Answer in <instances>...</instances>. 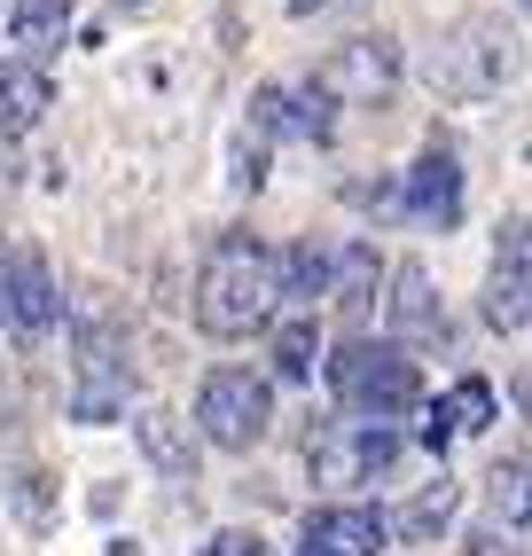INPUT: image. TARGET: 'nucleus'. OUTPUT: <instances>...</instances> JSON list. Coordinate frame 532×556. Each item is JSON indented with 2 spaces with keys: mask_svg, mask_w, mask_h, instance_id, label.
Wrapping results in <instances>:
<instances>
[{
  "mask_svg": "<svg viewBox=\"0 0 532 556\" xmlns=\"http://www.w3.org/2000/svg\"><path fill=\"white\" fill-rule=\"evenodd\" d=\"M275 431V384L251 368H212L197 384V439H212L219 455H251Z\"/></svg>",
  "mask_w": 532,
  "mask_h": 556,
  "instance_id": "obj_3",
  "label": "nucleus"
},
{
  "mask_svg": "<svg viewBox=\"0 0 532 556\" xmlns=\"http://www.w3.org/2000/svg\"><path fill=\"white\" fill-rule=\"evenodd\" d=\"M376 290H384V251H376L368 236H353V243H337L329 251V282H321V299L337 306V321L353 329H368V314H376Z\"/></svg>",
  "mask_w": 532,
  "mask_h": 556,
  "instance_id": "obj_7",
  "label": "nucleus"
},
{
  "mask_svg": "<svg viewBox=\"0 0 532 556\" xmlns=\"http://www.w3.org/2000/svg\"><path fill=\"white\" fill-rule=\"evenodd\" d=\"M134 439H141V455L157 463L165 478H197V431H188L173 407H141V416H134Z\"/></svg>",
  "mask_w": 532,
  "mask_h": 556,
  "instance_id": "obj_13",
  "label": "nucleus"
},
{
  "mask_svg": "<svg viewBox=\"0 0 532 556\" xmlns=\"http://www.w3.org/2000/svg\"><path fill=\"white\" fill-rule=\"evenodd\" d=\"M71 0H9V40L16 48H63Z\"/></svg>",
  "mask_w": 532,
  "mask_h": 556,
  "instance_id": "obj_17",
  "label": "nucleus"
},
{
  "mask_svg": "<svg viewBox=\"0 0 532 556\" xmlns=\"http://www.w3.org/2000/svg\"><path fill=\"white\" fill-rule=\"evenodd\" d=\"M118 9H141V0H118Z\"/></svg>",
  "mask_w": 532,
  "mask_h": 556,
  "instance_id": "obj_25",
  "label": "nucleus"
},
{
  "mask_svg": "<svg viewBox=\"0 0 532 556\" xmlns=\"http://www.w3.org/2000/svg\"><path fill=\"white\" fill-rule=\"evenodd\" d=\"M251 126H258V134H297V126H290V87H258V94H251Z\"/></svg>",
  "mask_w": 532,
  "mask_h": 556,
  "instance_id": "obj_20",
  "label": "nucleus"
},
{
  "mask_svg": "<svg viewBox=\"0 0 532 556\" xmlns=\"http://www.w3.org/2000/svg\"><path fill=\"white\" fill-rule=\"evenodd\" d=\"M454 502H463V486H454V478L439 470V478H431V486L415 494L407 509H392V517H384V533H400V541H439V526L454 517Z\"/></svg>",
  "mask_w": 532,
  "mask_h": 556,
  "instance_id": "obj_16",
  "label": "nucleus"
},
{
  "mask_svg": "<svg viewBox=\"0 0 532 556\" xmlns=\"http://www.w3.org/2000/svg\"><path fill=\"white\" fill-rule=\"evenodd\" d=\"M329 392L353 407L360 424H400L423 407V368H415L400 345H368V338H345L329 361H321Z\"/></svg>",
  "mask_w": 532,
  "mask_h": 556,
  "instance_id": "obj_2",
  "label": "nucleus"
},
{
  "mask_svg": "<svg viewBox=\"0 0 532 556\" xmlns=\"http://www.w3.org/2000/svg\"><path fill=\"white\" fill-rule=\"evenodd\" d=\"M63 321V299H55V275L40 251H9L0 258V329L9 338H48Z\"/></svg>",
  "mask_w": 532,
  "mask_h": 556,
  "instance_id": "obj_6",
  "label": "nucleus"
},
{
  "mask_svg": "<svg viewBox=\"0 0 532 556\" xmlns=\"http://www.w3.org/2000/svg\"><path fill=\"white\" fill-rule=\"evenodd\" d=\"M392 463H400V439L384 424H321L306 439L314 486H368V478H384Z\"/></svg>",
  "mask_w": 532,
  "mask_h": 556,
  "instance_id": "obj_5",
  "label": "nucleus"
},
{
  "mask_svg": "<svg viewBox=\"0 0 532 556\" xmlns=\"http://www.w3.org/2000/svg\"><path fill=\"white\" fill-rule=\"evenodd\" d=\"M266 353H275V377L282 384H306L314 368H321V321H314V306L266 321Z\"/></svg>",
  "mask_w": 532,
  "mask_h": 556,
  "instance_id": "obj_12",
  "label": "nucleus"
},
{
  "mask_svg": "<svg viewBox=\"0 0 532 556\" xmlns=\"http://www.w3.org/2000/svg\"><path fill=\"white\" fill-rule=\"evenodd\" d=\"M282 314V282H275V251L258 236H219L212 258L197 267V329L219 345L258 338Z\"/></svg>",
  "mask_w": 532,
  "mask_h": 556,
  "instance_id": "obj_1",
  "label": "nucleus"
},
{
  "mask_svg": "<svg viewBox=\"0 0 532 556\" xmlns=\"http://www.w3.org/2000/svg\"><path fill=\"white\" fill-rule=\"evenodd\" d=\"M485 321L493 329H524V219L502 228V258H493V282H485Z\"/></svg>",
  "mask_w": 532,
  "mask_h": 556,
  "instance_id": "obj_11",
  "label": "nucleus"
},
{
  "mask_svg": "<svg viewBox=\"0 0 532 556\" xmlns=\"http://www.w3.org/2000/svg\"><path fill=\"white\" fill-rule=\"evenodd\" d=\"M204 556H275V548H266L258 533H243V526H227V533L204 541Z\"/></svg>",
  "mask_w": 532,
  "mask_h": 556,
  "instance_id": "obj_21",
  "label": "nucleus"
},
{
  "mask_svg": "<svg viewBox=\"0 0 532 556\" xmlns=\"http://www.w3.org/2000/svg\"><path fill=\"white\" fill-rule=\"evenodd\" d=\"M463 556H517V548H502V541H493V533H485V541H470Z\"/></svg>",
  "mask_w": 532,
  "mask_h": 556,
  "instance_id": "obj_23",
  "label": "nucleus"
},
{
  "mask_svg": "<svg viewBox=\"0 0 532 556\" xmlns=\"http://www.w3.org/2000/svg\"><path fill=\"white\" fill-rule=\"evenodd\" d=\"M384 509L368 502H329V509H306V548L297 556H384Z\"/></svg>",
  "mask_w": 532,
  "mask_h": 556,
  "instance_id": "obj_8",
  "label": "nucleus"
},
{
  "mask_svg": "<svg viewBox=\"0 0 532 556\" xmlns=\"http://www.w3.org/2000/svg\"><path fill=\"white\" fill-rule=\"evenodd\" d=\"M431 416H439L446 431H478V424H493V384H485V377H463V384H454V400H439Z\"/></svg>",
  "mask_w": 532,
  "mask_h": 556,
  "instance_id": "obj_18",
  "label": "nucleus"
},
{
  "mask_svg": "<svg viewBox=\"0 0 532 556\" xmlns=\"http://www.w3.org/2000/svg\"><path fill=\"white\" fill-rule=\"evenodd\" d=\"M493 502H502V517H509V526H524V455L493 463Z\"/></svg>",
  "mask_w": 532,
  "mask_h": 556,
  "instance_id": "obj_19",
  "label": "nucleus"
},
{
  "mask_svg": "<svg viewBox=\"0 0 532 556\" xmlns=\"http://www.w3.org/2000/svg\"><path fill=\"white\" fill-rule=\"evenodd\" d=\"M290 9H297V16H314V9H321V0H290Z\"/></svg>",
  "mask_w": 532,
  "mask_h": 556,
  "instance_id": "obj_24",
  "label": "nucleus"
},
{
  "mask_svg": "<svg viewBox=\"0 0 532 556\" xmlns=\"http://www.w3.org/2000/svg\"><path fill=\"white\" fill-rule=\"evenodd\" d=\"M48 102H55V87L40 63H0V134H31Z\"/></svg>",
  "mask_w": 532,
  "mask_h": 556,
  "instance_id": "obj_14",
  "label": "nucleus"
},
{
  "mask_svg": "<svg viewBox=\"0 0 532 556\" xmlns=\"http://www.w3.org/2000/svg\"><path fill=\"white\" fill-rule=\"evenodd\" d=\"M314 79L337 94V110H345L353 94H384V87L400 79V48L384 40V31H376V40H345V48H337V55L314 71Z\"/></svg>",
  "mask_w": 532,
  "mask_h": 556,
  "instance_id": "obj_10",
  "label": "nucleus"
},
{
  "mask_svg": "<svg viewBox=\"0 0 532 556\" xmlns=\"http://www.w3.org/2000/svg\"><path fill=\"white\" fill-rule=\"evenodd\" d=\"M16 509L31 517V526L48 517V478H40V470H24V478H16Z\"/></svg>",
  "mask_w": 532,
  "mask_h": 556,
  "instance_id": "obj_22",
  "label": "nucleus"
},
{
  "mask_svg": "<svg viewBox=\"0 0 532 556\" xmlns=\"http://www.w3.org/2000/svg\"><path fill=\"white\" fill-rule=\"evenodd\" d=\"M400 204L423 219V228H454V219H463V157H454L446 141H431V150L415 157V173L400 180Z\"/></svg>",
  "mask_w": 532,
  "mask_h": 556,
  "instance_id": "obj_9",
  "label": "nucleus"
},
{
  "mask_svg": "<svg viewBox=\"0 0 532 556\" xmlns=\"http://www.w3.org/2000/svg\"><path fill=\"white\" fill-rule=\"evenodd\" d=\"M502 79H517V31H502V16H470V24H454L446 31V48H439V87L446 94H493Z\"/></svg>",
  "mask_w": 532,
  "mask_h": 556,
  "instance_id": "obj_4",
  "label": "nucleus"
},
{
  "mask_svg": "<svg viewBox=\"0 0 532 556\" xmlns=\"http://www.w3.org/2000/svg\"><path fill=\"white\" fill-rule=\"evenodd\" d=\"M392 329H400V338H439V299H431V275L423 267H415V258H407V267H392Z\"/></svg>",
  "mask_w": 532,
  "mask_h": 556,
  "instance_id": "obj_15",
  "label": "nucleus"
}]
</instances>
